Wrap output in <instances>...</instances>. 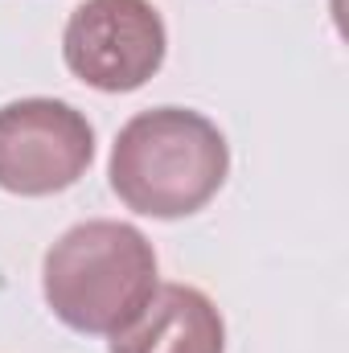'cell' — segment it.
Instances as JSON below:
<instances>
[{"mask_svg":"<svg viewBox=\"0 0 349 353\" xmlns=\"http://www.w3.org/2000/svg\"><path fill=\"white\" fill-rule=\"evenodd\" d=\"M226 173L230 144L222 128L189 107H152L132 115L107 161L115 197L161 222L206 210L226 185Z\"/></svg>","mask_w":349,"mask_h":353,"instance_id":"obj_1","label":"cell"},{"mask_svg":"<svg viewBox=\"0 0 349 353\" xmlns=\"http://www.w3.org/2000/svg\"><path fill=\"white\" fill-rule=\"evenodd\" d=\"M41 292L66 329L115 337L157 292V251L132 222H79L46 251Z\"/></svg>","mask_w":349,"mask_h":353,"instance_id":"obj_2","label":"cell"},{"mask_svg":"<svg viewBox=\"0 0 349 353\" xmlns=\"http://www.w3.org/2000/svg\"><path fill=\"white\" fill-rule=\"evenodd\" d=\"M169 54V29L152 0H83L62 29L66 70L103 90H140Z\"/></svg>","mask_w":349,"mask_h":353,"instance_id":"obj_3","label":"cell"},{"mask_svg":"<svg viewBox=\"0 0 349 353\" xmlns=\"http://www.w3.org/2000/svg\"><path fill=\"white\" fill-rule=\"evenodd\" d=\"M94 161L90 119L62 99H17L0 107V189L50 197L87 176Z\"/></svg>","mask_w":349,"mask_h":353,"instance_id":"obj_4","label":"cell"},{"mask_svg":"<svg viewBox=\"0 0 349 353\" xmlns=\"http://www.w3.org/2000/svg\"><path fill=\"white\" fill-rule=\"evenodd\" d=\"M107 353H226V321L201 288L157 283L144 312L111 337Z\"/></svg>","mask_w":349,"mask_h":353,"instance_id":"obj_5","label":"cell"}]
</instances>
